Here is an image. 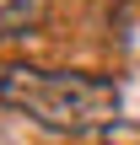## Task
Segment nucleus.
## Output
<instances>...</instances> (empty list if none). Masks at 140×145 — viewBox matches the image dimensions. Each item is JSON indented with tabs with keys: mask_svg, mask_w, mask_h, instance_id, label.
Segmentation results:
<instances>
[{
	"mask_svg": "<svg viewBox=\"0 0 140 145\" xmlns=\"http://www.w3.org/2000/svg\"><path fill=\"white\" fill-rule=\"evenodd\" d=\"M0 108L38 124L43 135H97V129L119 124V86L108 75H86V70L5 65Z\"/></svg>",
	"mask_w": 140,
	"mask_h": 145,
	"instance_id": "obj_1",
	"label": "nucleus"
},
{
	"mask_svg": "<svg viewBox=\"0 0 140 145\" xmlns=\"http://www.w3.org/2000/svg\"><path fill=\"white\" fill-rule=\"evenodd\" d=\"M49 0H0V38H22L43 22Z\"/></svg>",
	"mask_w": 140,
	"mask_h": 145,
	"instance_id": "obj_2",
	"label": "nucleus"
}]
</instances>
